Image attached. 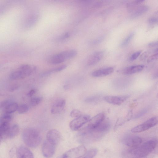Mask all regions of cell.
<instances>
[{"instance_id":"cell-1","label":"cell","mask_w":158,"mask_h":158,"mask_svg":"<svg viewBox=\"0 0 158 158\" xmlns=\"http://www.w3.org/2000/svg\"><path fill=\"white\" fill-rule=\"evenodd\" d=\"M157 144L156 139L150 140L137 147L131 148L128 152L135 157H145L155 149Z\"/></svg>"},{"instance_id":"cell-2","label":"cell","mask_w":158,"mask_h":158,"mask_svg":"<svg viewBox=\"0 0 158 158\" xmlns=\"http://www.w3.org/2000/svg\"><path fill=\"white\" fill-rule=\"evenodd\" d=\"M22 137L25 144L32 148L38 147L41 141V137L40 132L33 128L25 129L22 133Z\"/></svg>"},{"instance_id":"cell-3","label":"cell","mask_w":158,"mask_h":158,"mask_svg":"<svg viewBox=\"0 0 158 158\" xmlns=\"http://www.w3.org/2000/svg\"><path fill=\"white\" fill-rule=\"evenodd\" d=\"M158 122L157 117H152L147 120L133 128L131 130L133 133H139L147 130L156 125Z\"/></svg>"},{"instance_id":"cell-4","label":"cell","mask_w":158,"mask_h":158,"mask_svg":"<svg viewBox=\"0 0 158 158\" xmlns=\"http://www.w3.org/2000/svg\"><path fill=\"white\" fill-rule=\"evenodd\" d=\"M86 151L85 146H79L68 150L61 156V157L69 158L83 157Z\"/></svg>"},{"instance_id":"cell-5","label":"cell","mask_w":158,"mask_h":158,"mask_svg":"<svg viewBox=\"0 0 158 158\" xmlns=\"http://www.w3.org/2000/svg\"><path fill=\"white\" fill-rule=\"evenodd\" d=\"M90 119L89 115L81 114L70 122V127L73 131H77L88 122Z\"/></svg>"},{"instance_id":"cell-6","label":"cell","mask_w":158,"mask_h":158,"mask_svg":"<svg viewBox=\"0 0 158 158\" xmlns=\"http://www.w3.org/2000/svg\"><path fill=\"white\" fill-rule=\"evenodd\" d=\"M56 146L46 139L44 142L42 147V152L43 155L46 157H50L54 154Z\"/></svg>"},{"instance_id":"cell-7","label":"cell","mask_w":158,"mask_h":158,"mask_svg":"<svg viewBox=\"0 0 158 158\" xmlns=\"http://www.w3.org/2000/svg\"><path fill=\"white\" fill-rule=\"evenodd\" d=\"M105 118V115L104 113L98 114L90 119L87 127L90 129H94L98 126Z\"/></svg>"},{"instance_id":"cell-8","label":"cell","mask_w":158,"mask_h":158,"mask_svg":"<svg viewBox=\"0 0 158 158\" xmlns=\"http://www.w3.org/2000/svg\"><path fill=\"white\" fill-rule=\"evenodd\" d=\"M110 123L108 119H105V118L96 128L91 129L96 137L97 135L98 134L105 133L107 131L110 129Z\"/></svg>"},{"instance_id":"cell-9","label":"cell","mask_w":158,"mask_h":158,"mask_svg":"<svg viewBox=\"0 0 158 158\" xmlns=\"http://www.w3.org/2000/svg\"><path fill=\"white\" fill-rule=\"evenodd\" d=\"M65 100L63 98H59L56 100L52 104L51 108V112L53 114L60 113L65 107Z\"/></svg>"},{"instance_id":"cell-10","label":"cell","mask_w":158,"mask_h":158,"mask_svg":"<svg viewBox=\"0 0 158 158\" xmlns=\"http://www.w3.org/2000/svg\"><path fill=\"white\" fill-rule=\"evenodd\" d=\"M46 138V139L48 141L56 145L60 141L61 135L58 131L55 129H53L48 132Z\"/></svg>"},{"instance_id":"cell-11","label":"cell","mask_w":158,"mask_h":158,"mask_svg":"<svg viewBox=\"0 0 158 158\" xmlns=\"http://www.w3.org/2000/svg\"><path fill=\"white\" fill-rule=\"evenodd\" d=\"M128 97V96H106L104 98V99L108 103L116 105H120Z\"/></svg>"},{"instance_id":"cell-12","label":"cell","mask_w":158,"mask_h":158,"mask_svg":"<svg viewBox=\"0 0 158 158\" xmlns=\"http://www.w3.org/2000/svg\"><path fill=\"white\" fill-rule=\"evenodd\" d=\"M16 153L18 158L34 157L33 154L30 150L23 146H21L18 148L16 150Z\"/></svg>"},{"instance_id":"cell-13","label":"cell","mask_w":158,"mask_h":158,"mask_svg":"<svg viewBox=\"0 0 158 158\" xmlns=\"http://www.w3.org/2000/svg\"><path fill=\"white\" fill-rule=\"evenodd\" d=\"M142 140L140 137L136 135H132L127 137L125 140L124 143L127 146L134 148L140 144Z\"/></svg>"},{"instance_id":"cell-14","label":"cell","mask_w":158,"mask_h":158,"mask_svg":"<svg viewBox=\"0 0 158 158\" xmlns=\"http://www.w3.org/2000/svg\"><path fill=\"white\" fill-rule=\"evenodd\" d=\"M114 71V69L111 67L101 69L93 72L92 75L94 77H104L111 74Z\"/></svg>"},{"instance_id":"cell-15","label":"cell","mask_w":158,"mask_h":158,"mask_svg":"<svg viewBox=\"0 0 158 158\" xmlns=\"http://www.w3.org/2000/svg\"><path fill=\"white\" fill-rule=\"evenodd\" d=\"M144 67V65L141 64L130 66L125 68L123 73L126 75L132 74L142 71Z\"/></svg>"},{"instance_id":"cell-16","label":"cell","mask_w":158,"mask_h":158,"mask_svg":"<svg viewBox=\"0 0 158 158\" xmlns=\"http://www.w3.org/2000/svg\"><path fill=\"white\" fill-rule=\"evenodd\" d=\"M103 55L102 51L97 52L93 54L89 58L87 64L89 66L94 65L101 60Z\"/></svg>"},{"instance_id":"cell-17","label":"cell","mask_w":158,"mask_h":158,"mask_svg":"<svg viewBox=\"0 0 158 158\" xmlns=\"http://www.w3.org/2000/svg\"><path fill=\"white\" fill-rule=\"evenodd\" d=\"M10 127L9 122L3 123L0 125V135L2 140L7 138V134Z\"/></svg>"},{"instance_id":"cell-18","label":"cell","mask_w":158,"mask_h":158,"mask_svg":"<svg viewBox=\"0 0 158 158\" xmlns=\"http://www.w3.org/2000/svg\"><path fill=\"white\" fill-rule=\"evenodd\" d=\"M65 60L60 53L54 55L49 58V62L52 64H57L64 62Z\"/></svg>"},{"instance_id":"cell-19","label":"cell","mask_w":158,"mask_h":158,"mask_svg":"<svg viewBox=\"0 0 158 158\" xmlns=\"http://www.w3.org/2000/svg\"><path fill=\"white\" fill-rule=\"evenodd\" d=\"M148 9V7L146 5H142L138 7L133 12L131 15L132 18H135L140 16L147 12Z\"/></svg>"},{"instance_id":"cell-20","label":"cell","mask_w":158,"mask_h":158,"mask_svg":"<svg viewBox=\"0 0 158 158\" xmlns=\"http://www.w3.org/2000/svg\"><path fill=\"white\" fill-rule=\"evenodd\" d=\"M38 16L36 15H33L29 17L26 20L24 24V27L29 28L32 27L38 20Z\"/></svg>"},{"instance_id":"cell-21","label":"cell","mask_w":158,"mask_h":158,"mask_svg":"<svg viewBox=\"0 0 158 158\" xmlns=\"http://www.w3.org/2000/svg\"><path fill=\"white\" fill-rule=\"evenodd\" d=\"M19 131V125L16 124H14L10 127L7 134V138H13L17 136Z\"/></svg>"},{"instance_id":"cell-22","label":"cell","mask_w":158,"mask_h":158,"mask_svg":"<svg viewBox=\"0 0 158 158\" xmlns=\"http://www.w3.org/2000/svg\"><path fill=\"white\" fill-rule=\"evenodd\" d=\"M67 67L66 65H63L60 66L56 67L55 68L48 70L42 73L40 76L41 77H44L49 75L51 74L59 72L65 69Z\"/></svg>"},{"instance_id":"cell-23","label":"cell","mask_w":158,"mask_h":158,"mask_svg":"<svg viewBox=\"0 0 158 158\" xmlns=\"http://www.w3.org/2000/svg\"><path fill=\"white\" fill-rule=\"evenodd\" d=\"M26 77L23 71L19 69L12 72L10 75V78L12 80L21 79Z\"/></svg>"},{"instance_id":"cell-24","label":"cell","mask_w":158,"mask_h":158,"mask_svg":"<svg viewBox=\"0 0 158 158\" xmlns=\"http://www.w3.org/2000/svg\"><path fill=\"white\" fill-rule=\"evenodd\" d=\"M60 53L65 60L74 57L77 53V51L73 49L64 51Z\"/></svg>"},{"instance_id":"cell-25","label":"cell","mask_w":158,"mask_h":158,"mask_svg":"<svg viewBox=\"0 0 158 158\" xmlns=\"http://www.w3.org/2000/svg\"><path fill=\"white\" fill-rule=\"evenodd\" d=\"M18 106V105L16 102H10L5 106V113L11 114L17 110Z\"/></svg>"},{"instance_id":"cell-26","label":"cell","mask_w":158,"mask_h":158,"mask_svg":"<svg viewBox=\"0 0 158 158\" xmlns=\"http://www.w3.org/2000/svg\"><path fill=\"white\" fill-rule=\"evenodd\" d=\"M98 152V149L96 148L91 149L86 151L85 154L83 157L85 158H92L94 157Z\"/></svg>"},{"instance_id":"cell-27","label":"cell","mask_w":158,"mask_h":158,"mask_svg":"<svg viewBox=\"0 0 158 158\" xmlns=\"http://www.w3.org/2000/svg\"><path fill=\"white\" fill-rule=\"evenodd\" d=\"M12 118V115L10 114L5 113L0 116V124L9 122L11 120Z\"/></svg>"},{"instance_id":"cell-28","label":"cell","mask_w":158,"mask_h":158,"mask_svg":"<svg viewBox=\"0 0 158 158\" xmlns=\"http://www.w3.org/2000/svg\"><path fill=\"white\" fill-rule=\"evenodd\" d=\"M111 0H100L96 2L94 6L96 8H99L106 6L110 3Z\"/></svg>"},{"instance_id":"cell-29","label":"cell","mask_w":158,"mask_h":158,"mask_svg":"<svg viewBox=\"0 0 158 158\" xmlns=\"http://www.w3.org/2000/svg\"><path fill=\"white\" fill-rule=\"evenodd\" d=\"M28 106L26 104H22L18 106L17 110L20 114H23L27 113L29 110Z\"/></svg>"},{"instance_id":"cell-30","label":"cell","mask_w":158,"mask_h":158,"mask_svg":"<svg viewBox=\"0 0 158 158\" xmlns=\"http://www.w3.org/2000/svg\"><path fill=\"white\" fill-rule=\"evenodd\" d=\"M157 13H155L154 15L150 17L148 20V23L150 26H152L158 23V19Z\"/></svg>"},{"instance_id":"cell-31","label":"cell","mask_w":158,"mask_h":158,"mask_svg":"<svg viewBox=\"0 0 158 158\" xmlns=\"http://www.w3.org/2000/svg\"><path fill=\"white\" fill-rule=\"evenodd\" d=\"M42 100L41 97H33L30 100V104L32 106H35L40 103Z\"/></svg>"},{"instance_id":"cell-32","label":"cell","mask_w":158,"mask_h":158,"mask_svg":"<svg viewBox=\"0 0 158 158\" xmlns=\"http://www.w3.org/2000/svg\"><path fill=\"white\" fill-rule=\"evenodd\" d=\"M134 35V32H132L130 33L123 41L121 44V46L123 47L127 45L132 39Z\"/></svg>"},{"instance_id":"cell-33","label":"cell","mask_w":158,"mask_h":158,"mask_svg":"<svg viewBox=\"0 0 158 158\" xmlns=\"http://www.w3.org/2000/svg\"><path fill=\"white\" fill-rule=\"evenodd\" d=\"M100 97L98 96H90L87 98L85 100V102L88 103H92L99 101Z\"/></svg>"},{"instance_id":"cell-34","label":"cell","mask_w":158,"mask_h":158,"mask_svg":"<svg viewBox=\"0 0 158 158\" xmlns=\"http://www.w3.org/2000/svg\"><path fill=\"white\" fill-rule=\"evenodd\" d=\"M81 114V112L78 110L74 109L70 113V116L73 118H76Z\"/></svg>"},{"instance_id":"cell-35","label":"cell","mask_w":158,"mask_h":158,"mask_svg":"<svg viewBox=\"0 0 158 158\" xmlns=\"http://www.w3.org/2000/svg\"><path fill=\"white\" fill-rule=\"evenodd\" d=\"M147 111L148 110L147 109H144L135 114L134 117V119H136L139 118L146 113Z\"/></svg>"},{"instance_id":"cell-36","label":"cell","mask_w":158,"mask_h":158,"mask_svg":"<svg viewBox=\"0 0 158 158\" xmlns=\"http://www.w3.org/2000/svg\"><path fill=\"white\" fill-rule=\"evenodd\" d=\"M141 52L138 51L132 54L129 58V60L132 61L136 59L140 54Z\"/></svg>"},{"instance_id":"cell-37","label":"cell","mask_w":158,"mask_h":158,"mask_svg":"<svg viewBox=\"0 0 158 158\" xmlns=\"http://www.w3.org/2000/svg\"><path fill=\"white\" fill-rule=\"evenodd\" d=\"M158 53H157L150 56L148 59L147 62L149 63L153 62L156 60L158 58Z\"/></svg>"},{"instance_id":"cell-38","label":"cell","mask_w":158,"mask_h":158,"mask_svg":"<svg viewBox=\"0 0 158 158\" xmlns=\"http://www.w3.org/2000/svg\"><path fill=\"white\" fill-rule=\"evenodd\" d=\"M10 103V100H4L0 101V109L6 106Z\"/></svg>"},{"instance_id":"cell-39","label":"cell","mask_w":158,"mask_h":158,"mask_svg":"<svg viewBox=\"0 0 158 158\" xmlns=\"http://www.w3.org/2000/svg\"><path fill=\"white\" fill-rule=\"evenodd\" d=\"M69 36V33L67 32L60 36L58 38V40H63L68 38Z\"/></svg>"},{"instance_id":"cell-40","label":"cell","mask_w":158,"mask_h":158,"mask_svg":"<svg viewBox=\"0 0 158 158\" xmlns=\"http://www.w3.org/2000/svg\"><path fill=\"white\" fill-rule=\"evenodd\" d=\"M35 90L34 89L30 90L27 94V95L30 97H32L35 93Z\"/></svg>"},{"instance_id":"cell-41","label":"cell","mask_w":158,"mask_h":158,"mask_svg":"<svg viewBox=\"0 0 158 158\" xmlns=\"http://www.w3.org/2000/svg\"><path fill=\"white\" fill-rule=\"evenodd\" d=\"M157 42H152L149 43L148 44V45L150 47H153L157 46Z\"/></svg>"},{"instance_id":"cell-42","label":"cell","mask_w":158,"mask_h":158,"mask_svg":"<svg viewBox=\"0 0 158 158\" xmlns=\"http://www.w3.org/2000/svg\"><path fill=\"white\" fill-rule=\"evenodd\" d=\"M145 0H135L134 2L135 5H138L141 3Z\"/></svg>"},{"instance_id":"cell-43","label":"cell","mask_w":158,"mask_h":158,"mask_svg":"<svg viewBox=\"0 0 158 158\" xmlns=\"http://www.w3.org/2000/svg\"><path fill=\"white\" fill-rule=\"evenodd\" d=\"M81 1V2H85V1H86L88 0H80Z\"/></svg>"},{"instance_id":"cell-44","label":"cell","mask_w":158,"mask_h":158,"mask_svg":"<svg viewBox=\"0 0 158 158\" xmlns=\"http://www.w3.org/2000/svg\"><path fill=\"white\" fill-rule=\"evenodd\" d=\"M2 140V139L1 138V136H0V144L1 143Z\"/></svg>"},{"instance_id":"cell-45","label":"cell","mask_w":158,"mask_h":158,"mask_svg":"<svg viewBox=\"0 0 158 158\" xmlns=\"http://www.w3.org/2000/svg\"><path fill=\"white\" fill-rule=\"evenodd\" d=\"M1 96V94H0V96Z\"/></svg>"}]
</instances>
